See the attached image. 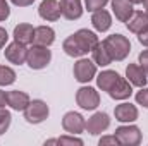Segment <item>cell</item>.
<instances>
[{"instance_id": "2", "label": "cell", "mask_w": 148, "mask_h": 146, "mask_svg": "<svg viewBox=\"0 0 148 146\" xmlns=\"http://www.w3.org/2000/svg\"><path fill=\"white\" fill-rule=\"evenodd\" d=\"M52 60V52L48 50V46H41V45H31V48H28V57H26V64L35 69H45Z\"/></svg>"}, {"instance_id": "11", "label": "cell", "mask_w": 148, "mask_h": 146, "mask_svg": "<svg viewBox=\"0 0 148 146\" xmlns=\"http://www.w3.org/2000/svg\"><path fill=\"white\" fill-rule=\"evenodd\" d=\"M147 76H148V72L140 64H129L126 67V77H127V81L133 86H138V88L147 86V81H148Z\"/></svg>"}, {"instance_id": "20", "label": "cell", "mask_w": 148, "mask_h": 146, "mask_svg": "<svg viewBox=\"0 0 148 146\" xmlns=\"http://www.w3.org/2000/svg\"><path fill=\"white\" fill-rule=\"evenodd\" d=\"M91 24H93V28H95L97 31H100V33L107 31V29L112 26L110 14H109L105 9L95 10V12H93V16H91Z\"/></svg>"}, {"instance_id": "34", "label": "cell", "mask_w": 148, "mask_h": 146, "mask_svg": "<svg viewBox=\"0 0 148 146\" xmlns=\"http://www.w3.org/2000/svg\"><path fill=\"white\" fill-rule=\"evenodd\" d=\"M7 40H9V35H7V31L0 26V50L5 46V43H7Z\"/></svg>"}, {"instance_id": "13", "label": "cell", "mask_w": 148, "mask_h": 146, "mask_svg": "<svg viewBox=\"0 0 148 146\" xmlns=\"http://www.w3.org/2000/svg\"><path fill=\"white\" fill-rule=\"evenodd\" d=\"M131 95H133V84L127 79H124V77H119L117 83L109 91V96L114 98V100H127Z\"/></svg>"}, {"instance_id": "15", "label": "cell", "mask_w": 148, "mask_h": 146, "mask_svg": "<svg viewBox=\"0 0 148 146\" xmlns=\"http://www.w3.org/2000/svg\"><path fill=\"white\" fill-rule=\"evenodd\" d=\"M114 115H115V120L119 122H134L138 119V108L131 103H121L114 108Z\"/></svg>"}, {"instance_id": "25", "label": "cell", "mask_w": 148, "mask_h": 146, "mask_svg": "<svg viewBox=\"0 0 148 146\" xmlns=\"http://www.w3.org/2000/svg\"><path fill=\"white\" fill-rule=\"evenodd\" d=\"M16 81V71L9 65H0V86H9Z\"/></svg>"}, {"instance_id": "23", "label": "cell", "mask_w": 148, "mask_h": 146, "mask_svg": "<svg viewBox=\"0 0 148 146\" xmlns=\"http://www.w3.org/2000/svg\"><path fill=\"white\" fill-rule=\"evenodd\" d=\"M121 76L115 72V71H103V72L98 74V77H97V84H98V88L102 89V91H110V88L117 83V79H119Z\"/></svg>"}, {"instance_id": "22", "label": "cell", "mask_w": 148, "mask_h": 146, "mask_svg": "<svg viewBox=\"0 0 148 146\" xmlns=\"http://www.w3.org/2000/svg\"><path fill=\"white\" fill-rule=\"evenodd\" d=\"M91 59H93V62H95L97 65H100V67H105V65H109L112 62V57L109 55L105 45L100 43V41L93 46V50H91Z\"/></svg>"}, {"instance_id": "17", "label": "cell", "mask_w": 148, "mask_h": 146, "mask_svg": "<svg viewBox=\"0 0 148 146\" xmlns=\"http://www.w3.org/2000/svg\"><path fill=\"white\" fill-rule=\"evenodd\" d=\"M55 41V31L50 26H38L35 28V38L33 45H41V46H50Z\"/></svg>"}, {"instance_id": "36", "label": "cell", "mask_w": 148, "mask_h": 146, "mask_svg": "<svg viewBox=\"0 0 148 146\" xmlns=\"http://www.w3.org/2000/svg\"><path fill=\"white\" fill-rule=\"evenodd\" d=\"M5 105H7V93L0 89V108H5Z\"/></svg>"}, {"instance_id": "32", "label": "cell", "mask_w": 148, "mask_h": 146, "mask_svg": "<svg viewBox=\"0 0 148 146\" xmlns=\"http://www.w3.org/2000/svg\"><path fill=\"white\" fill-rule=\"evenodd\" d=\"M138 64H140V65L148 72V50H143V52L140 53V57H138Z\"/></svg>"}, {"instance_id": "26", "label": "cell", "mask_w": 148, "mask_h": 146, "mask_svg": "<svg viewBox=\"0 0 148 146\" xmlns=\"http://www.w3.org/2000/svg\"><path fill=\"white\" fill-rule=\"evenodd\" d=\"M10 122H12L10 112L5 108H0V136L7 132V129L10 127Z\"/></svg>"}, {"instance_id": "12", "label": "cell", "mask_w": 148, "mask_h": 146, "mask_svg": "<svg viewBox=\"0 0 148 146\" xmlns=\"http://www.w3.org/2000/svg\"><path fill=\"white\" fill-rule=\"evenodd\" d=\"M29 95L24 93V91H19V89H14V91H9L7 93V105L12 110H17V112H24L26 107L29 105Z\"/></svg>"}, {"instance_id": "6", "label": "cell", "mask_w": 148, "mask_h": 146, "mask_svg": "<svg viewBox=\"0 0 148 146\" xmlns=\"http://www.w3.org/2000/svg\"><path fill=\"white\" fill-rule=\"evenodd\" d=\"M73 72H74L76 81H79V83H90L97 76V64L93 60H88V59H79L74 64Z\"/></svg>"}, {"instance_id": "7", "label": "cell", "mask_w": 148, "mask_h": 146, "mask_svg": "<svg viewBox=\"0 0 148 146\" xmlns=\"http://www.w3.org/2000/svg\"><path fill=\"white\" fill-rule=\"evenodd\" d=\"M109 126H110V117L105 112H97L86 120V127L84 129L91 136H97V134H102L103 131H107Z\"/></svg>"}, {"instance_id": "18", "label": "cell", "mask_w": 148, "mask_h": 146, "mask_svg": "<svg viewBox=\"0 0 148 146\" xmlns=\"http://www.w3.org/2000/svg\"><path fill=\"white\" fill-rule=\"evenodd\" d=\"M33 38H35V28L28 23L17 24L14 28V40L24 45H33Z\"/></svg>"}, {"instance_id": "1", "label": "cell", "mask_w": 148, "mask_h": 146, "mask_svg": "<svg viewBox=\"0 0 148 146\" xmlns=\"http://www.w3.org/2000/svg\"><path fill=\"white\" fill-rule=\"evenodd\" d=\"M102 43L105 45L109 55L112 57V60H117V62L124 60V59L129 55V52H131V43H129V40L126 36H122V35H119V33L107 36Z\"/></svg>"}, {"instance_id": "5", "label": "cell", "mask_w": 148, "mask_h": 146, "mask_svg": "<svg viewBox=\"0 0 148 146\" xmlns=\"http://www.w3.org/2000/svg\"><path fill=\"white\" fill-rule=\"evenodd\" d=\"M115 138L119 139V145L138 146L141 143V131L136 126H121L115 129Z\"/></svg>"}, {"instance_id": "35", "label": "cell", "mask_w": 148, "mask_h": 146, "mask_svg": "<svg viewBox=\"0 0 148 146\" xmlns=\"http://www.w3.org/2000/svg\"><path fill=\"white\" fill-rule=\"evenodd\" d=\"M14 5H17V7H28V5H31L35 0H10Z\"/></svg>"}, {"instance_id": "21", "label": "cell", "mask_w": 148, "mask_h": 146, "mask_svg": "<svg viewBox=\"0 0 148 146\" xmlns=\"http://www.w3.org/2000/svg\"><path fill=\"white\" fill-rule=\"evenodd\" d=\"M126 26H127V29H129L131 33L138 35L141 29H145V28L148 26V14L147 12H141V10L133 12V16L127 19Z\"/></svg>"}, {"instance_id": "27", "label": "cell", "mask_w": 148, "mask_h": 146, "mask_svg": "<svg viewBox=\"0 0 148 146\" xmlns=\"http://www.w3.org/2000/svg\"><path fill=\"white\" fill-rule=\"evenodd\" d=\"M84 3H86V9H88L90 12H95V10L103 9V7L109 3V0H84Z\"/></svg>"}, {"instance_id": "39", "label": "cell", "mask_w": 148, "mask_h": 146, "mask_svg": "<svg viewBox=\"0 0 148 146\" xmlns=\"http://www.w3.org/2000/svg\"><path fill=\"white\" fill-rule=\"evenodd\" d=\"M147 14H148V12H147Z\"/></svg>"}, {"instance_id": "8", "label": "cell", "mask_w": 148, "mask_h": 146, "mask_svg": "<svg viewBox=\"0 0 148 146\" xmlns=\"http://www.w3.org/2000/svg\"><path fill=\"white\" fill-rule=\"evenodd\" d=\"M62 127L69 134H81L84 131V127H86V120L77 112H67L62 117Z\"/></svg>"}, {"instance_id": "38", "label": "cell", "mask_w": 148, "mask_h": 146, "mask_svg": "<svg viewBox=\"0 0 148 146\" xmlns=\"http://www.w3.org/2000/svg\"><path fill=\"white\" fill-rule=\"evenodd\" d=\"M129 2H131L133 5H134V3H141V0H129Z\"/></svg>"}, {"instance_id": "24", "label": "cell", "mask_w": 148, "mask_h": 146, "mask_svg": "<svg viewBox=\"0 0 148 146\" xmlns=\"http://www.w3.org/2000/svg\"><path fill=\"white\" fill-rule=\"evenodd\" d=\"M74 35H76V38L81 41V45L84 46V50H86V52H91V50H93V46L98 43V36H97L93 31L79 29V31H76Z\"/></svg>"}, {"instance_id": "16", "label": "cell", "mask_w": 148, "mask_h": 146, "mask_svg": "<svg viewBox=\"0 0 148 146\" xmlns=\"http://www.w3.org/2000/svg\"><path fill=\"white\" fill-rule=\"evenodd\" d=\"M112 10L115 14V17L121 21V23H127V19L133 16L134 9H133V3L129 0H112Z\"/></svg>"}, {"instance_id": "3", "label": "cell", "mask_w": 148, "mask_h": 146, "mask_svg": "<svg viewBox=\"0 0 148 146\" xmlns=\"http://www.w3.org/2000/svg\"><path fill=\"white\" fill-rule=\"evenodd\" d=\"M76 102L83 110H95L100 105V95L91 86H83L76 93Z\"/></svg>"}, {"instance_id": "4", "label": "cell", "mask_w": 148, "mask_h": 146, "mask_svg": "<svg viewBox=\"0 0 148 146\" xmlns=\"http://www.w3.org/2000/svg\"><path fill=\"white\" fill-rule=\"evenodd\" d=\"M48 113H50V108L43 100H33L24 110V119L29 124H41L48 117Z\"/></svg>"}, {"instance_id": "31", "label": "cell", "mask_w": 148, "mask_h": 146, "mask_svg": "<svg viewBox=\"0 0 148 146\" xmlns=\"http://www.w3.org/2000/svg\"><path fill=\"white\" fill-rule=\"evenodd\" d=\"M98 145L100 146H105V145H114L115 146V145H119V139L115 138V134H114V136H103V138L98 141Z\"/></svg>"}, {"instance_id": "37", "label": "cell", "mask_w": 148, "mask_h": 146, "mask_svg": "<svg viewBox=\"0 0 148 146\" xmlns=\"http://www.w3.org/2000/svg\"><path fill=\"white\" fill-rule=\"evenodd\" d=\"M141 3H143V7L147 9V12H148V0H141Z\"/></svg>"}, {"instance_id": "10", "label": "cell", "mask_w": 148, "mask_h": 146, "mask_svg": "<svg viewBox=\"0 0 148 146\" xmlns=\"http://www.w3.org/2000/svg\"><path fill=\"white\" fill-rule=\"evenodd\" d=\"M38 14L41 19L45 21H59L60 16H62V10H60V3L57 0H43L38 7Z\"/></svg>"}, {"instance_id": "19", "label": "cell", "mask_w": 148, "mask_h": 146, "mask_svg": "<svg viewBox=\"0 0 148 146\" xmlns=\"http://www.w3.org/2000/svg\"><path fill=\"white\" fill-rule=\"evenodd\" d=\"M62 50H64L69 57H83V55L88 53V52L84 50V46L81 45V41L76 38V35H71L69 38L64 40V43H62Z\"/></svg>"}, {"instance_id": "28", "label": "cell", "mask_w": 148, "mask_h": 146, "mask_svg": "<svg viewBox=\"0 0 148 146\" xmlns=\"http://www.w3.org/2000/svg\"><path fill=\"white\" fill-rule=\"evenodd\" d=\"M136 103L138 105H143L145 108H148V88H141L138 93H136Z\"/></svg>"}, {"instance_id": "29", "label": "cell", "mask_w": 148, "mask_h": 146, "mask_svg": "<svg viewBox=\"0 0 148 146\" xmlns=\"http://www.w3.org/2000/svg\"><path fill=\"white\" fill-rule=\"evenodd\" d=\"M57 145H77V146H81L83 145V139H79V138H74V134L73 136H62V138H59L57 139Z\"/></svg>"}, {"instance_id": "9", "label": "cell", "mask_w": 148, "mask_h": 146, "mask_svg": "<svg viewBox=\"0 0 148 146\" xmlns=\"http://www.w3.org/2000/svg\"><path fill=\"white\" fill-rule=\"evenodd\" d=\"M5 59L10 62V64H16V65H21L26 62V57H28V48L24 43H19V41H12L10 45H7L5 48Z\"/></svg>"}, {"instance_id": "30", "label": "cell", "mask_w": 148, "mask_h": 146, "mask_svg": "<svg viewBox=\"0 0 148 146\" xmlns=\"http://www.w3.org/2000/svg\"><path fill=\"white\" fill-rule=\"evenodd\" d=\"M9 16H10V9H9V3H7L5 0H0V21H5Z\"/></svg>"}, {"instance_id": "14", "label": "cell", "mask_w": 148, "mask_h": 146, "mask_svg": "<svg viewBox=\"0 0 148 146\" xmlns=\"http://www.w3.org/2000/svg\"><path fill=\"white\" fill-rule=\"evenodd\" d=\"M60 10L62 16L67 21H76L83 16V5L81 0H60Z\"/></svg>"}, {"instance_id": "33", "label": "cell", "mask_w": 148, "mask_h": 146, "mask_svg": "<svg viewBox=\"0 0 148 146\" xmlns=\"http://www.w3.org/2000/svg\"><path fill=\"white\" fill-rule=\"evenodd\" d=\"M138 41H140L143 46H148V26L138 33Z\"/></svg>"}]
</instances>
